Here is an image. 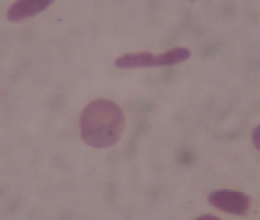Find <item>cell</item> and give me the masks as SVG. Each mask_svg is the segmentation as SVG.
I'll use <instances>...</instances> for the list:
<instances>
[{"instance_id":"1","label":"cell","mask_w":260,"mask_h":220,"mask_svg":"<svg viewBox=\"0 0 260 220\" xmlns=\"http://www.w3.org/2000/svg\"><path fill=\"white\" fill-rule=\"evenodd\" d=\"M124 131V114L113 101L98 99L84 107L80 116V134L85 144L95 148L116 145Z\"/></svg>"},{"instance_id":"2","label":"cell","mask_w":260,"mask_h":220,"mask_svg":"<svg viewBox=\"0 0 260 220\" xmlns=\"http://www.w3.org/2000/svg\"><path fill=\"white\" fill-rule=\"evenodd\" d=\"M191 57V51L185 47H176L160 54H153L149 52L127 53L119 56L115 66L119 69H138L175 66Z\"/></svg>"},{"instance_id":"3","label":"cell","mask_w":260,"mask_h":220,"mask_svg":"<svg viewBox=\"0 0 260 220\" xmlns=\"http://www.w3.org/2000/svg\"><path fill=\"white\" fill-rule=\"evenodd\" d=\"M208 201L220 211L235 216H246L251 208V198L246 193L234 190L223 189L211 192Z\"/></svg>"},{"instance_id":"4","label":"cell","mask_w":260,"mask_h":220,"mask_svg":"<svg viewBox=\"0 0 260 220\" xmlns=\"http://www.w3.org/2000/svg\"><path fill=\"white\" fill-rule=\"evenodd\" d=\"M54 2L55 0H16L8 9L7 18L15 23L29 19L50 7Z\"/></svg>"},{"instance_id":"5","label":"cell","mask_w":260,"mask_h":220,"mask_svg":"<svg viewBox=\"0 0 260 220\" xmlns=\"http://www.w3.org/2000/svg\"><path fill=\"white\" fill-rule=\"evenodd\" d=\"M251 137H252L253 146L256 147L258 151H260V125H258L256 128H254Z\"/></svg>"}]
</instances>
